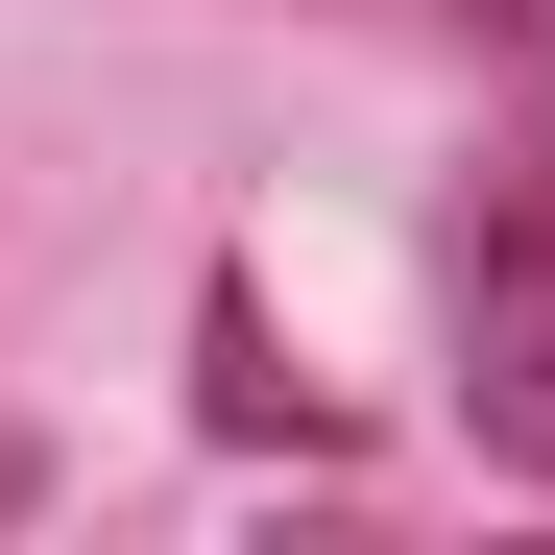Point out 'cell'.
<instances>
[{
    "instance_id": "obj_1",
    "label": "cell",
    "mask_w": 555,
    "mask_h": 555,
    "mask_svg": "<svg viewBox=\"0 0 555 555\" xmlns=\"http://www.w3.org/2000/svg\"><path fill=\"white\" fill-rule=\"evenodd\" d=\"M459 435L555 483V145H507L459 194Z\"/></svg>"
},
{
    "instance_id": "obj_2",
    "label": "cell",
    "mask_w": 555,
    "mask_h": 555,
    "mask_svg": "<svg viewBox=\"0 0 555 555\" xmlns=\"http://www.w3.org/2000/svg\"><path fill=\"white\" fill-rule=\"evenodd\" d=\"M194 411H218L242 459H338V387H314L291 338H266V291H242V266L194 291Z\"/></svg>"
},
{
    "instance_id": "obj_3",
    "label": "cell",
    "mask_w": 555,
    "mask_h": 555,
    "mask_svg": "<svg viewBox=\"0 0 555 555\" xmlns=\"http://www.w3.org/2000/svg\"><path fill=\"white\" fill-rule=\"evenodd\" d=\"M338 25H411V49H483V73H531V98H555V0H338Z\"/></svg>"
}]
</instances>
